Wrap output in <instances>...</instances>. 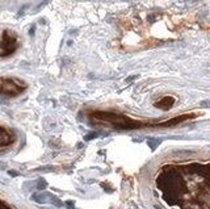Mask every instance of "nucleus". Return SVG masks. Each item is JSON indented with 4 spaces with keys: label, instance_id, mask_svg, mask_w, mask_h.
Segmentation results:
<instances>
[{
    "label": "nucleus",
    "instance_id": "obj_1",
    "mask_svg": "<svg viewBox=\"0 0 210 209\" xmlns=\"http://www.w3.org/2000/svg\"><path fill=\"white\" fill-rule=\"evenodd\" d=\"M21 91V83L14 79H0L1 95H16Z\"/></svg>",
    "mask_w": 210,
    "mask_h": 209
}]
</instances>
